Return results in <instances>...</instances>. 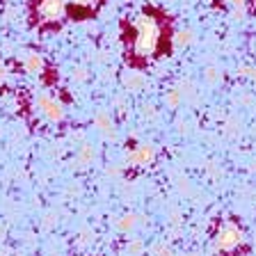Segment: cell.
<instances>
[{
  "instance_id": "obj_10",
  "label": "cell",
  "mask_w": 256,
  "mask_h": 256,
  "mask_svg": "<svg viewBox=\"0 0 256 256\" xmlns=\"http://www.w3.org/2000/svg\"><path fill=\"white\" fill-rule=\"evenodd\" d=\"M144 76L142 74H138V71H130L128 76H124V85L128 87V92H138V90H142L144 87Z\"/></svg>"
},
{
  "instance_id": "obj_2",
  "label": "cell",
  "mask_w": 256,
  "mask_h": 256,
  "mask_svg": "<svg viewBox=\"0 0 256 256\" xmlns=\"http://www.w3.org/2000/svg\"><path fill=\"white\" fill-rule=\"evenodd\" d=\"M245 234L240 226H236L234 222H224L215 234V250L218 252H234L236 247L242 245Z\"/></svg>"
},
{
  "instance_id": "obj_17",
  "label": "cell",
  "mask_w": 256,
  "mask_h": 256,
  "mask_svg": "<svg viewBox=\"0 0 256 256\" xmlns=\"http://www.w3.org/2000/svg\"><path fill=\"white\" fill-rule=\"evenodd\" d=\"M245 16H247V7H240V10L231 12V18H234V21H245Z\"/></svg>"
},
{
  "instance_id": "obj_6",
  "label": "cell",
  "mask_w": 256,
  "mask_h": 256,
  "mask_svg": "<svg viewBox=\"0 0 256 256\" xmlns=\"http://www.w3.org/2000/svg\"><path fill=\"white\" fill-rule=\"evenodd\" d=\"M23 71L30 76H42L46 71V62H44V55L34 53V50H28L23 55Z\"/></svg>"
},
{
  "instance_id": "obj_14",
  "label": "cell",
  "mask_w": 256,
  "mask_h": 256,
  "mask_svg": "<svg viewBox=\"0 0 256 256\" xmlns=\"http://www.w3.org/2000/svg\"><path fill=\"white\" fill-rule=\"evenodd\" d=\"M92 158H94V149H92V144H85L78 154V165H90Z\"/></svg>"
},
{
  "instance_id": "obj_11",
  "label": "cell",
  "mask_w": 256,
  "mask_h": 256,
  "mask_svg": "<svg viewBox=\"0 0 256 256\" xmlns=\"http://www.w3.org/2000/svg\"><path fill=\"white\" fill-rule=\"evenodd\" d=\"M204 80H206V85H218L220 80H222V71H220V66H206L204 69Z\"/></svg>"
},
{
  "instance_id": "obj_3",
  "label": "cell",
  "mask_w": 256,
  "mask_h": 256,
  "mask_svg": "<svg viewBox=\"0 0 256 256\" xmlns=\"http://www.w3.org/2000/svg\"><path fill=\"white\" fill-rule=\"evenodd\" d=\"M34 16L39 23H60L66 16V0H37Z\"/></svg>"
},
{
  "instance_id": "obj_19",
  "label": "cell",
  "mask_w": 256,
  "mask_h": 256,
  "mask_svg": "<svg viewBox=\"0 0 256 256\" xmlns=\"http://www.w3.org/2000/svg\"><path fill=\"white\" fill-rule=\"evenodd\" d=\"M229 135H236V133H240V122H236V119H231L229 122V130H226Z\"/></svg>"
},
{
  "instance_id": "obj_12",
  "label": "cell",
  "mask_w": 256,
  "mask_h": 256,
  "mask_svg": "<svg viewBox=\"0 0 256 256\" xmlns=\"http://www.w3.org/2000/svg\"><path fill=\"white\" fill-rule=\"evenodd\" d=\"M138 215L135 213H128V215H124V218H119V222H117V229L119 231H130V229H135L138 226Z\"/></svg>"
},
{
  "instance_id": "obj_13",
  "label": "cell",
  "mask_w": 256,
  "mask_h": 256,
  "mask_svg": "<svg viewBox=\"0 0 256 256\" xmlns=\"http://www.w3.org/2000/svg\"><path fill=\"white\" fill-rule=\"evenodd\" d=\"M181 103H183V96H181V92H178V90L165 92V106L170 108V110H176Z\"/></svg>"
},
{
  "instance_id": "obj_4",
  "label": "cell",
  "mask_w": 256,
  "mask_h": 256,
  "mask_svg": "<svg viewBox=\"0 0 256 256\" xmlns=\"http://www.w3.org/2000/svg\"><path fill=\"white\" fill-rule=\"evenodd\" d=\"M37 108L48 122H62L64 119V106L60 101H55L53 96L48 94H39L37 96Z\"/></svg>"
},
{
  "instance_id": "obj_18",
  "label": "cell",
  "mask_w": 256,
  "mask_h": 256,
  "mask_svg": "<svg viewBox=\"0 0 256 256\" xmlns=\"http://www.w3.org/2000/svg\"><path fill=\"white\" fill-rule=\"evenodd\" d=\"M154 254L156 256H172V250H170V247L158 245V247H154Z\"/></svg>"
},
{
  "instance_id": "obj_1",
  "label": "cell",
  "mask_w": 256,
  "mask_h": 256,
  "mask_svg": "<svg viewBox=\"0 0 256 256\" xmlns=\"http://www.w3.org/2000/svg\"><path fill=\"white\" fill-rule=\"evenodd\" d=\"M128 30H130V55L133 58L146 60L158 53L162 30H160V23L156 16L140 14L138 18L128 23Z\"/></svg>"
},
{
  "instance_id": "obj_16",
  "label": "cell",
  "mask_w": 256,
  "mask_h": 256,
  "mask_svg": "<svg viewBox=\"0 0 256 256\" xmlns=\"http://www.w3.org/2000/svg\"><path fill=\"white\" fill-rule=\"evenodd\" d=\"M144 252V245H142V240H133L130 245H128V254L130 256H140Z\"/></svg>"
},
{
  "instance_id": "obj_15",
  "label": "cell",
  "mask_w": 256,
  "mask_h": 256,
  "mask_svg": "<svg viewBox=\"0 0 256 256\" xmlns=\"http://www.w3.org/2000/svg\"><path fill=\"white\" fill-rule=\"evenodd\" d=\"M238 76L240 78H250V80H256V66H238Z\"/></svg>"
},
{
  "instance_id": "obj_23",
  "label": "cell",
  "mask_w": 256,
  "mask_h": 256,
  "mask_svg": "<svg viewBox=\"0 0 256 256\" xmlns=\"http://www.w3.org/2000/svg\"><path fill=\"white\" fill-rule=\"evenodd\" d=\"M252 48H254V53H256V39H254V44H252Z\"/></svg>"
},
{
  "instance_id": "obj_9",
  "label": "cell",
  "mask_w": 256,
  "mask_h": 256,
  "mask_svg": "<svg viewBox=\"0 0 256 256\" xmlns=\"http://www.w3.org/2000/svg\"><path fill=\"white\" fill-rule=\"evenodd\" d=\"M192 42H194V32H192L190 28H181V30H176L174 34H172V44H174L176 48H186V46H190Z\"/></svg>"
},
{
  "instance_id": "obj_7",
  "label": "cell",
  "mask_w": 256,
  "mask_h": 256,
  "mask_svg": "<svg viewBox=\"0 0 256 256\" xmlns=\"http://www.w3.org/2000/svg\"><path fill=\"white\" fill-rule=\"evenodd\" d=\"M94 126L101 130L103 135H114V119L108 110H98L94 114Z\"/></svg>"
},
{
  "instance_id": "obj_21",
  "label": "cell",
  "mask_w": 256,
  "mask_h": 256,
  "mask_svg": "<svg viewBox=\"0 0 256 256\" xmlns=\"http://www.w3.org/2000/svg\"><path fill=\"white\" fill-rule=\"evenodd\" d=\"M234 10H240V7H247V0H226Z\"/></svg>"
},
{
  "instance_id": "obj_24",
  "label": "cell",
  "mask_w": 256,
  "mask_h": 256,
  "mask_svg": "<svg viewBox=\"0 0 256 256\" xmlns=\"http://www.w3.org/2000/svg\"><path fill=\"white\" fill-rule=\"evenodd\" d=\"M186 256H197V254H186Z\"/></svg>"
},
{
  "instance_id": "obj_22",
  "label": "cell",
  "mask_w": 256,
  "mask_h": 256,
  "mask_svg": "<svg viewBox=\"0 0 256 256\" xmlns=\"http://www.w3.org/2000/svg\"><path fill=\"white\" fill-rule=\"evenodd\" d=\"M74 78H76V80H85V78H87V71H85V69H76V71H74Z\"/></svg>"
},
{
  "instance_id": "obj_5",
  "label": "cell",
  "mask_w": 256,
  "mask_h": 256,
  "mask_svg": "<svg viewBox=\"0 0 256 256\" xmlns=\"http://www.w3.org/2000/svg\"><path fill=\"white\" fill-rule=\"evenodd\" d=\"M126 160H128V165H133V167H146L156 160V151L151 144H138V146H133L126 154Z\"/></svg>"
},
{
  "instance_id": "obj_8",
  "label": "cell",
  "mask_w": 256,
  "mask_h": 256,
  "mask_svg": "<svg viewBox=\"0 0 256 256\" xmlns=\"http://www.w3.org/2000/svg\"><path fill=\"white\" fill-rule=\"evenodd\" d=\"M101 0H66V12L71 5V16H80V14H90Z\"/></svg>"
},
{
  "instance_id": "obj_20",
  "label": "cell",
  "mask_w": 256,
  "mask_h": 256,
  "mask_svg": "<svg viewBox=\"0 0 256 256\" xmlns=\"http://www.w3.org/2000/svg\"><path fill=\"white\" fill-rule=\"evenodd\" d=\"M7 78H10V69H7V64L0 62V82H5Z\"/></svg>"
}]
</instances>
